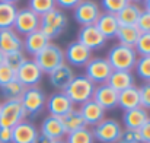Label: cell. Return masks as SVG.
Here are the masks:
<instances>
[{"label":"cell","mask_w":150,"mask_h":143,"mask_svg":"<svg viewBox=\"0 0 150 143\" xmlns=\"http://www.w3.org/2000/svg\"><path fill=\"white\" fill-rule=\"evenodd\" d=\"M79 111L86 126H96L105 118V110L100 105H98L93 99H89L85 104H82Z\"/></svg>","instance_id":"cell-19"},{"label":"cell","mask_w":150,"mask_h":143,"mask_svg":"<svg viewBox=\"0 0 150 143\" xmlns=\"http://www.w3.org/2000/svg\"><path fill=\"white\" fill-rule=\"evenodd\" d=\"M67 16L61 9H52L48 13L40 16V29L48 40H55L67 26Z\"/></svg>","instance_id":"cell-2"},{"label":"cell","mask_w":150,"mask_h":143,"mask_svg":"<svg viewBox=\"0 0 150 143\" xmlns=\"http://www.w3.org/2000/svg\"><path fill=\"white\" fill-rule=\"evenodd\" d=\"M26 118L21 101H4L0 108V127L13 129Z\"/></svg>","instance_id":"cell-7"},{"label":"cell","mask_w":150,"mask_h":143,"mask_svg":"<svg viewBox=\"0 0 150 143\" xmlns=\"http://www.w3.org/2000/svg\"><path fill=\"white\" fill-rule=\"evenodd\" d=\"M42 75L44 73L34 61V58H26L16 70V80L21 82L25 88H32L38 86L42 79Z\"/></svg>","instance_id":"cell-9"},{"label":"cell","mask_w":150,"mask_h":143,"mask_svg":"<svg viewBox=\"0 0 150 143\" xmlns=\"http://www.w3.org/2000/svg\"><path fill=\"white\" fill-rule=\"evenodd\" d=\"M0 1H4V3H12V4H16V1H19V0H0Z\"/></svg>","instance_id":"cell-46"},{"label":"cell","mask_w":150,"mask_h":143,"mask_svg":"<svg viewBox=\"0 0 150 143\" xmlns=\"http://www.w3.org/2000/svg\"><path fill=\"white\" fill-rule=\"evenodd\" d=\"M149 120H150L149 111L142 108V107L124 111V114H122V121H124L125 129H131V130H139Z\"/></svg>","instance_id":"cell-22"},{"label":"cell","mask_w":150,"mask_h":143,"mask_svg":"<svg viewBox=\"0 0 150 143\" xmlns=\"http://www.w3.org/2000/svg\"><path fill=\"white\" fill-rule=\"evenodd\" d=\"M51 41L41 32V31H35V32H31L28 35H25L23 38V48L26 54L35 57L42 48H45Z\"/></svg>","instance_id":"cell-21"},{"label":"cell","mask_w":150,"mask_h":143,"mask_svg":"<svg viewBox=\"0 0 150 143\" xmlns=\"http://www.w3.org/2000/svg\"><path fill=\"white\" fill-rule=\"evenodd\" d=\"M91 58H92V51L88 47H85L83 44H80L77 40L70 43L64 51V61L69 66L85 67Z\"/></svg>","instance_id":"cell-12"},{"label":"cell","mask_w":150,"mask_h":143,"mask_svg":"<svg viewBox=\"0 0 150 143\" xmlns=\"http://www.w3.org/2000/svg\"><path fill=\"white\" fill-rule=\"evenodd\" d=\"M143 4H144V10L150 12V0H144V1H143Z\"/></svg>","instance_id":"cell-45"},{"label":"cell","mask_w":150,"mask_h":143,"mask_svg":"<svg viewBox=\"0 0 150 143\" xmlns=\"http://www.w3.org/2000/svg\"><path fill=\"white\" fill-rule=\"evenodd\" d=\"M122 133V126L114 118H103L100 123L93 126V139L100 143H118Z\"/></svg>","instance_id":"cell-6"},{"label":"cell","mask_w":150,"mask_h":143,"mask_svg":"<svg viewBox=\"0 0 150 143\" xmlns=\"http://www.w3.org/2000/svg\"><path fill=\"white\" fill-rule=\"evenodd\" d=\"M40 134L34 123L23 120L12 129V143H34Z\"/></svg>","instance_id":"cell-17"},{"label":"cell","mask_w":150,"mask_h":143,"mask_svg":"<svg viewBox=\"0 0 150 143\" xmlns=\"http://www.w3.org/2000/svg\"><path fill=\"white\" fill-rule=\"evenodd\" d=\"M74 70L71 66H69L67 63H63L61 66H58L57 69H54L51 73H48V80H50L51 86L58 89V92H63L70 82L74 78Z\"/></svg>","instance_id":"cell-15"},{"label":"cell","mask_w":150,"mask_h":143,"mask_svg":"<svg viewBox=\"0 0 150 143\" xmlns=\"http://www.w3.org/2000/svg\"><path fill=\"white\" fill-rule=\"evenodd\" d=\"M134 50L137 53V55H150V32L140 34Z\"/></svg>","instance_id":"cell-36"},{"label":"cell","mask_w":150,"mask_h":143,"mask_svg":"<svg viewBox=\"0 0 150 143\" xmlns=\"http://www.w3.org/2000/svg\"><path fill=\"white\" fill-rule=\"evenodd\" d=\"M26 60V55L23 51H13V53H7L4 54V60L3 63L6 66H9L13 70H18V67Z\"/></svg>","instance_id":"cell-34"},{"label":"cell","mask_w":150,"mask_h":143,"mask_svg":"<svg viewBox=\"0 0 150 143\" xmlns=\"http://www.w3.org/2000/svg\"><path fill=\"white\" fill-rule=\"evenodd\" d=\"M0 143H12V129L0 127Z\"/></svg>","instance_id":"cell-43"},{"label":"cell","mask_w":150,"mask_h":143,"mask_svg":"<svg viewBox=\"0 0 150 143\" xmlns=\"http://www.w3.org/2000/svg\"><path fill=\"white\" fill-rule=\"evenodd\" d=\"M95 26L98 28V31L106 40L115 38V35H117V32L120 29V23L117 21V16L112 15V13H106V12H103V13L99 15Z\"/></svg>","instance_id":"cell-23"},{"label":"cell","mask_w":150,"mask_h":143,"mask_svg":"<svg viewBox=\"0 0 150 143\" xmlns=\"http://www.w3.org/2000/svg\"><path fill=\"white\" fill-rule=\"evenodd\" d=\"M22 48H23V40L13 28L0 29V51L3 54L22 51Z\"/></svg>","instance_id":"cell-18"},{"label":"cell","mask_w":150,"mask_h":143,"mask_svg":"<svg viewBox=\"0 0 150 143\" xmlns=\"http://www.w3.org/2000/svg\"><path fill=\"white\" fill-rule=\"evenodd\" d=\"M93 91H95V85L85 75H77L73 78L70 85L63 92L69 96V99L73 102V105H76V104L82 105L86 101L92 99Z\"/></svg>","instance_id":"cell-3"},{"label":"cell","mask_w":150,"mask_h":143,"mask_svg":"<svg viewBox=\"0 0 150 143\" xmlns=\"http://www.w3.org/2000/svg\"><path fill=\"white\" fill-rule=\"evenodd\" d=\"M140 92V107L144 110H150V82H146L143 86L139 88Z\"/></svg>","instance_id":"cell-40"},{"label":"cell","mask_w":150,"mask_h":143,"mask_svg":"<svg viewBox=\"0 0 150 143\" xmlns=\"http://www.w3.org/2000/svg\"><path fill=\"white\" fill-rule=\"evenodd\" d=\"M144 0H128V3H136V4H139V3H143Z\"/></svg>","instance_id":"cell-47"},{"label":"cell","mask_w":150,"mask_h":143,"mask_svg":"<svg viewBox=\"0 0 150 143\" xmlns=\"http://www.w3.org/2000/svg\"><path fill=\"white\" fill-rule=\"evenodd\" d=\"M16 13H18L16 4L0 1V29L13 28V23H15V19H16Z\"/></svg>","instance_id":"cell-29"},{"label":"cell","mask_w":150,"mask_h":143,"mask_svg":"<svg viewBox=\"0 0 150 143\" xmlns=\"http://www.w3.org/2000/svg\"><path fill=\"white\" fill-rule=\"evenodd\" d=\"M118 143H143V142H142V136H140L139 130L124 129Z\"/></svg>","instance_id":"cell-37"},{"label":"cell","mask_w":150,"mask_h":143,"mask_svg":"<svg viewBox=\"0 0 150 143\" xmlns=\"http://www.w3.org/2000/svg\"><path fill=\"white\" fill-rule=\"evenodd\" d=\"M66 143H95V139H93L92 130H89L88 127H83L80 130L66 134Z\"/></svg>","instance_id":"cell-31"},{"label":"cell","mask_w":150,"mask_h":143,"mask_svg":"<svg viewBox=\"0 0 150 143\" xmlns=\"http://www.w3.org/2000/svg\"><path fill=\"white\" fill-rule=\"evenodd\" d=\"M139 132H140V136H142V142L150 143V120L146 121V123L139 129Z\"/></svg>","instance_id":"cell-42"},{"label":"cell","mask_w":150,"mask_h":143,"mask_svg":"<svg viewBox=\"0 0 150 143\" xmlns=\"http://www.w3.org/2000/svg\"><path fill=\"white\" fill-rule=\"evenodd\" d=\"M127 4H128V0H100V6L103 7V10L112 15H117Z\"/></svg>","instance_id":"cell-35"},{"label":"cell","mask_w":150,"mask_h":143,"mask_svg":"<svg viewBox=\"0 0 150 143\" xmlns=\"http://www.w3.org/2000/svg\"><path fill=\"white\" fill-rule=\"evenodd\" d=\"M77 41L80 44H83L85 47H88L91 51L99 50L106 44V38L98 31V28L95 25L82 26L80 31L77 32Z\"/></svg>","instance_id":"cell-14"},{"label":"cell","mask_w":150,"mask_h":143,"mask_svg":"<svg viewBox=\"0 0 150 143\" xmlns=\"http://www.w3.org/2000/svg\"><path fill=\"white\" fill-rule=\"evenodd\" d=\"M52 143H66V140H63V139H60V140H54Z\"/></svg>","instance_id":"cell-49"},{"label":"cell","mask_w":150,"mask_h":143,"mask_svg":"<svg viewBox=\"0 0 150 143\" xmlns=\"http://www.w3.org/2000/svg\"><path fill=\"white\" fill-rule=\"evenodd\" d=\"M134 69L140 79L150 82V55H139Z\"/></svg>","instance_id":"cell-32"},{"label":"cell","mask_w":150,"mask_h":143,"mask_svg":"<svg viewBox=\"0 0 150 143\" xmlns=\"http://www.w3.org/2000/svg\"><path fill=\"white\" fill-rule=\"evenodd\" d=\"M142 7L140 4H136V3H128L124 9H121L115 16H117V21L120 23V26H130V25H136L140 13H142Z\"/></svg>","instance_id":"cell-26"},{"label":"cell","mask_w":150,"mask_h":143,"mask_svg":"<svg viewBox=\"0 0 150 143\" xmlns=\"http://www.w3.org/2000/svg\"><path fill=\"white\" fill-rule=\"evenodd\" d=\"M136 26H137V29L142 34L150 32V12L144 10V9L142 10V13H140V16H139L137 22H136Z\"/></svg>","instance_id":"cell-39"},{"label":"cell","mask_w":150,"mask_h":143,"mask_svg":"<svg viewBox=\"0 0 150 143\" xmlns=\"http://www.w3.org/2000/svg\"><path fill=\"white\" fill-rule=\"evenodd\" d=\"M25 89H26V88H25L21 82H18L16 79H15L13 82H10V83H7V85H4V86L0 88L1 95H3V98H4L6 101H21V98L23 95Z\"/></svg>","instance_id":"cell-30"},{"label":"cell","mask_w":150,"mask_h":143,"mask_svg":"<svg viewBox=\"0 0 150 143\" xmlns=\"http://www.w3.org/2000/svg\"><path fill=\"white\" fill-rule=\"evenodd\" d=\"M3 60H4V54H3V53L0 51V66L3 64Z\"/></svg>","instance_id":"cell-48"},{"label":"cell","mask_w":150,"mask_h":143,"mask_svg":"<svg viewBox=\"0 0 150 143\" xmlns=\"http://www.w3.org/2000/svg\"><path fill=\"white\" fill-rule=\"evenodd\" d=\"M0 108H1V104H0Z\"/></svg>","instance_id":"cell-50"},{"label":"cell","mask_w":150,"mask_h":143,"mask_svg":"<svg viewBox=\"0 0 150 143\" xmlns=\"http://www.w3.org/2000/svg\"><path fill=\"white\" fill-rule=\"evenodd\" d=\"M118 107L122 111H128L140 107V92L137 86H131L118 92Z\"/></svg>","instance_id":"cell-25"},{"label":"cell","mask_w":150,"mask_h":143,"mask_svg":"<svg viewBox=\"0 0 150 143\" xmlns=\"http://www.w3.org/2000/svg\"><path fill=\"white\" fill-rule=\"evenodd\" d=\"M140 31L137 29L136 25H130V26H120L115 38L118 40V44L127 46V47H133L136 46L139 37H140Z\"/></svg>","instance_id":"cell-28"},{"label":"cell","mask_w":150,"mask_h":143,"mask_svg":"<svg viewBox=\"0 0 150 143\" xmlns=\"http://www.w3.org/2000/svg\"><path fill=\"white\" fill-rule=\"evenodd\" d=\"M40 133L47 136L51 140H60L66 136V132H64L60 117H54V115H47L42 120Z\"/></svg>","instance_id":"cell-20"},{"label":"cell","mask_w":150,"mask_h":143,"mask_svg":"<svg viewBox=\"0 0 150 143\" xmlns=\"http://www.w3.org/2000/svg\"><path fill=\"white\" fill-rule=\"evenodd\" d=\"M45 108L48 111V115L54 117H63L66 115L70 110L74 108L73 102L69 99V96L64 92H54L51 94L45 101Z\"/></svg>","instance_id":"cell-13"},{"label":"cell","mask_w":150,"mask_h":143,"mask_svg":"<svg viewBox=\"0 0 150 143\" xmlns=\"http://www.w3.org/2000/svg\"><path fill=\"white\" fill-rule=\"evenodd\" d=\"M73 10H74L73 12L74 21L80 23L82 26L95 25L100 15L99 4L93 0H82Z\"/></svg>","instance_id":"cell-10"},{"label":"cell","mask_w":150,"mask_h":143,"mask_svg":"<svg viewBox=\"0 0 150 143\" xmlns=\"http://www.w3.org/2000/svg\"><path fill=\"white\" fill-rule=\"evenodd\" d=\"M55 6L61 7V9H74L82 0H54Z\"/></svg>","instance_id":"cell-41"},{"label":"cell","mask_w":150,"mask_h":143,"mask_svg":"<svg viewBox=\"0 0 150 143\" xmlns=\"http://www.w3.org/2000/svg\"><path fill=\"white\" fill-rule=\"evenodd\" d=\"M34 61L38 64V67L41 69L42 73H51L54 69H57L58 66H61L64 61V51L58 47L57 44L50 43L45 48H42L35 57Z\"/></svg>","instance_id":"cell-4"},{"label":"cell","mask_w":150,"mask_h":143,"mask_svg":"<svg viewBox=\"0 0 150 143\" xmlns=\"http://www.w3.org/2000/svg\"><path fill=\"white\" fill-rule=\"evenodd\" d=\"M137 53L133 47H127L122 44H117L108 51L106 60L111 64L112 70H125L131 72L137 61Z\"/></svg>","instance_id":"cell-1"},{"label":"cell","mask_w":150,"mask_h":143,"mask_svg":"<svg viewBox=\"0 0 150 143\" xmlns=\"http://www.w3.org/2000/svg\"><path fill=\"white\" fill-rule=\"evenodd\" d=\"M16 79V70L10 69L9 66H6L4 63L0 66V88L13 82Z\"/></svg>","instance_id":"cell-38"},{"label":"cell","mask_w":150,"mask_h":143,"mask_svg":"<svg viewBox=\"0 0 150 143\" xmlns=\"http://www.w3.org/2000/svg\"><path fill=\"white\" fill-rule=\"evenodd\" d=\"M92 99H93L98 105H100L105 111H106V110H114V108L118 107V92L114 91V89H112L109 85H106V83L95 86Z\"/></svg>","instance_id":"cell-16"},{"label":"cell","mask_w":150,"mask_h":143,"mask_svg":"<svg viewBox=\"0 0 150 143\" xmlns=\"http://www.w3.org/2000/svg\"><path fill=\"white\" fill-rule=\"evenodd\" d=\"M45 101L47 96L42 92V89H40L38 86H32V88H26L23 95L21 98V104L26 112V117H37L45 107Z\"/></svg>","instance_id":"cell-8"},{"label":"cell","mask_w":150,"mask_h":143,"mask_svg":"<svg viewBox=\"0 0 150 143\" xmlns=\"http://www.w3.org/2000/svg\"><path fill=\"white\" fill-rule=\"evenodd\" d=\"M13 29L19 35H28L31 32H35L40 29V16L34 13L29 7L18 9Z\"/></svg>","instance_id":"cell-11"},{"label":"cell","mask_w":150,"mask_h":143,"mask_svg":"<svg viewBox=\"0 0 150 143\" xmlns=\"http://www.w3.org/2000/svg\"><path fill=\"white\" fill-rule=\"evenodd\" d=\"M52 142H54V140H51V139H48L47 136H44V134L40 133V134L37 136V139H35L34 143H52Z\"/></svg>","instance_id":"cell-44"},{"label":"cell","mask_w":150,"mask_h":143,"mask_svg":"<svg viewBox=\"0 0 150 143\" xmlns=\"http://www.w3.org/2000/svg\"><path fill=\"white\" fill-rule=\"evenodd\" d=\"M29 9L38 16H42L48 13L50 10L55 9V1L54 0H29Z\"/></svg>","instance_id":"cell-33"},{"label":"cell","mask_w":150,"mask_h":143,"mask_svg":"<svg viewBox=\"0 0 150 143\" xmlns=\"http://www.w3.org/2000/svg\"><path fill=\"white\" fill-rule=\"evenodd\" d=\"M60 120H61V124H63V127H64L66 134H69V133H71V132H76V130H80V129H83V127H88V126L85 124V120H83L82 115H80L79 108L70 110L66 115L60 117Z\"/></svg>","instance_id":"cell-27"},{"label":"cell","mask_w":150,"mask_h":143,"mask_svg":"<svg viewBox=\"0 0 150 143\" xmlns=\"http://www.w3.org/2000/svg\"><path fill=\"white\" fill-rule=\"evenodd\" d=\"M106 85H109L114 91L121 92L124 89L134 86V75L131 72H125V70H112Z\"/></svg>","instance_id":"cell-24"},{"label":"cell","mask_w":150,"mask_h":143,"mask_svg":"<svg viewBox=\"0 0 150 143\" xmlns=\"http://www.w3.org/2000/svg\"><path fill=\"white\" fill-rule=\"evenodd\" d=\"M112 73V67L103 57H92L85 66V76L95 85H103L108 82Z\"/></svg>","instance_id":"cell-5"}]
</instances>
